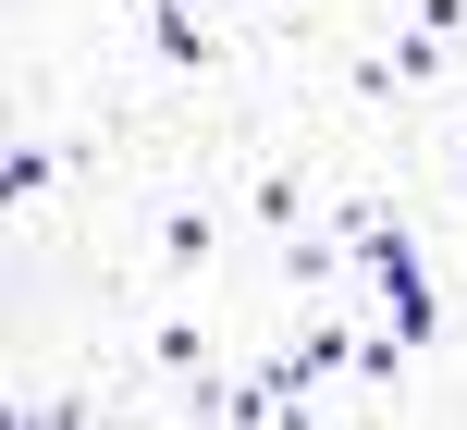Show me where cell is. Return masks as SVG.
<instances>
[{
  "instance_id": "obj_1",
  "label": "cell",
  "mask_w": 467,
  "mask_h": 430,
  "mask_svg": "<svg viewBox=\"0 0 467 430\" xmlns=\"http://www.w3.org/2000/svg\"><path fill=\"white\" fill-rule=\"evenodd\" d=\"M320 210H332V172L307 160V148H258V160L234 172V221H246V246H283V234H307Z\"/></svg>"
},
{
  "instance_id": "obj_2",
  "label": "cell",
  "mask_w": 467,
  "mask_h": 430,
  "mask_svg": "<svg viewBox=\"0 0 467 430\" xmlns=\"http://www.w3.org/2000/svg\"><path fill=\"white\" fill-rule=\"evenodd\" d=\"M222 333H234V295H172V308H148V320H136V357H123V382H136V394H172L185 369H210V357H222Z\"/></svg>"
},
{
  "instance_id": "obj_3",
  "label": "cell",
  "mask_w": 467,
  "mask_h": 430,
  "mask_svg": "<svg viewBox=\"0 0 467 430\" xmlns=\"http://www.w3.org/2000/svg\"><path fill=\"white\" fill-rule=\"evenodd\" d=\"M136 62L161 74V87H222V74H234V37H222V13H210V0H148Z\"/></svg>"
},
{
  "instance_id": "obj_4",
  "label": "cell",
  "mask_w": 467,
  "mask_h": 430,
  "mask_svg": "<svg viewBox=\"0 0 467 430\" xmlns=\"http://www.w3.org/2000/svg\"><path fill=\"white\" fill-rule=\"evenodd\" d=\"M332 87H345V98H357V123H381V136H394V123H431L419 98H406V74L381 62V37H369V25H357V37L332 49Z\"/></svg>"
},
{
  "instance_id": "obj_5",
  "label": "cell",
  "mask_w": 467,
  "mask_h": 430,
  "mask_svg": "<svg viewBox=\"0 0 467 430\" xmlns=\"http://www.w3.org/2000/svg\"><path fill=\"white\" fill-rule=\"evenodd\" d=\"M381 320H394V333L419 344V357H431V344H443V320H455V295H443V271H431V246H406V259L381 271Z\"/></svg>"
},
{
  "instance_id": "obj_6",
  "label": "cell",
  "mask_w": 467,
  "mask_h": 430,
  "mask_svg": "<svg viewBox=\"0 0 467 430\" xmlns=\"http://www.w3.org/2000/svg\"><path fill=\"white\" fill-rule=\"evenodd\" d=\"M406 13H419L431 37H455V49H467V0H406Z\"/></svg>"
},
{
  "instance_id": "obj_7",
  "label": "cell",
  "mask_w": 467,
  "mask_h": 430,
  "mask_svg": "<svg viewBox=\"0 0 467 430\" xmlns=\"http://www.w3.org/2000/svg\"><path fill=\"white\" fill-rule=\"evenodd\" d=\"M443 172H455V185H467V98H455V111H443Z\"/></svg>"
}]
</instances>
